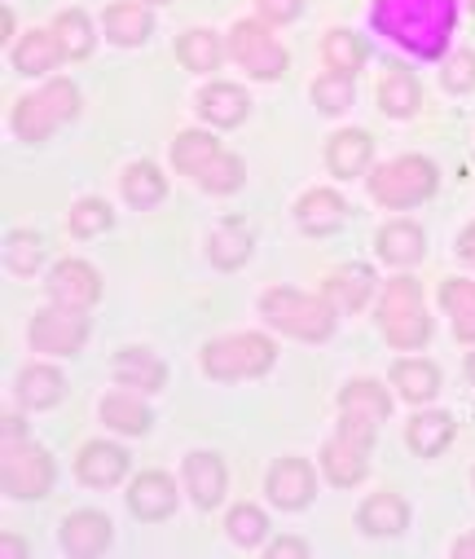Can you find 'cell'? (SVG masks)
Masks as SVG:
<instances>
[{"mask_svg": "<svg viewBox=\"0 0 475 559\" xmlns=\"http://www.w3.org/2000/svg\"><path fill=\"white\" fill-rule=\"evenodd\" d=\"M375 27L401 40L405 49L436 58L453 32V0H379Z\"/></svg>", "mask_w": 475, "mask_h": 559, "instance_id": "obj_1", "label": "cell"}, {"mask_svg": "<svg viewBox=\"0 0 475 559\" xmlns=\"http://www.w3.org/2000/svg\"><path fill=\"white\" fill-rule=\"evenodd\" d=\"M260 309H264V318H269L277 331H286V335H295V340H326V335L335 331V309H331L326 300H312V296L290 292V287L264 292Z\"/></svg>", "mask_w": 475, "mask_h": 559, "instance_id": "obj_2", "label": "cell"}, {"mask_svg": "<svg viewBox=\"0 0 475 559\" xmlns=\"http://www.w3.org/2000/svg\"><path fill=\"white\" fill-rule=\"evenodd\" d=\"M379 326L388 335V344L396 348H418L431 335V322L423 313V292L414 277H392L383 287V305H379Z\"/></svg>", "mask_w": 475, "mask_h": 559, "instance_id": "obj_3", "label": "cell"}, {"mask_svg": "<svg viewBox=\"0 0 475 559\" xmlns=\"http://www.w3.org/2000/svg\"><path fill=\"white\" fill-rule=\"evenodd\" d=\"M277 348L264 335H229L203 348V370L212 379H256L273 366Z\"/></svg>", "mask_w": 475, "mask_h": 559, "instance_id": "obj_4", "label": "cell"}, {"mask_svg": "<svg viewBox=\"0 0 475 559\" xmlns=\"http://www.w3.org/2000/svg\"><path fill=\"white\" fill-rule=\"evenodd\" d=\"M71 115H75V84L54 80L40 93H32L27 102H19L14 128H19V136H27V142H45V136L54 128H62Z\"/></svg>", "mask_w": 475, "mask_h": 559, "instance_id": "obj_5", "label": "cell"}, {"mask_svg": "<svg viewBox=\"0 0 475 559\" xmlns=\"http://www.w3.org/2000/svg\"><path fill=\"white\" fill-rule=\"evenodd\" d=\"M431 190H436V168H431L427 159H418V155L396 159V164H388V168H379V173L370 177V194H375L383 207H414V203H423Z\"/></svg>", "mask_w": 475, "mask_h": 559, "instance_id": "obj_6", "label": "cell"}, {"mask_svg": "<svg viewBox=\"0 0 475 559\" xmlns=\"http://www.w3.org/2000/svg\"><path fill=\"white\" fill-rule=\"evenodd\" d=\"M370 441H375V424H366V418H353L344 414V428L340 437L326 445L322 463H326V476L335 485H357L366 476V454H370Z\"/></svg>", "mask_w": 475, "mask_h": 559, "instance_id": "obj_7", "label": "cell"}, {"mask_svg": "<svg viewBox=\"0 0 475 559\" xmlns=\"http://www.w3.org/2000/svg\"><path fill=\"white\" fill-rule=\"evenodd\" d=\"M229 49L242 62V71H251L256 80H277L286 71V49L269 36L264 23H238L229 36Z\"/></svg>", "mask_w": 475, "mask_h": 559, "instance_id": "obj_8", "label": "cell"}, {"mask_svg": "<svg viewBox=\"0 0 475 559\" xmlns=\"http://www.w3.org/2000/svg\"><path fill=\"white\" fill-rule=\"evenodd\" d=\"M54 485V463L32 441L19 445V437H5V489L14 498H40Z\"/></svg>", "mask_w": 475, "mask_h": 559, "instance_id": "obj_9", "label": "cell"}, {"mask_svg": "<svg viewBox=\"0 0 475 559\" xmlns=\"http://www.w3.org/2000/svg\"><path fill=\"white\" fill-rule=\"evenodd\" d=\"M84 335H88V322L80 318V309H67V305L45 309V313H36V322H32V344H36L40 353L67 357V353H75V348L84 344Z\"/></svg>", "mask_w": 475, "mask_h": 559, "instance_id": "obj_10", "label": "cell"}, {"mask_svg": "<svg viewBox=\"0 0 475 559\" xmlns=\"http://www.w3.org/2000/svg\"><path fill=\"white\" fill-rule=\"evenodd\" d=\"M49 292H54V300L67 305V309H88V305H97V296H102V277H97L84 260H62V264L54 269V277H49Z\"/></svg>", "mask_w": 475, "mask_h": 559, "instance_id": "obj_11", "label": "cell"}, {"mask_svg": "<svg viewBox=\"0 0 475 559\" xmlns=\"http://www.w3.org/2000/svg\"><path fill=\"white\" fill-rule=\"evenodd\" d=\"M269 498L277 507H304L312 498V467L304 459H282L273 472H269Z\"/></svg>", "mask_w": 475, "mask_h": 559, "instance_id": "obj_12", "label": "cell"}, {"mask_svg": "<svg viewBox=\"0 0 475 559\" xmlns=\"http://www.w3.org/2000/svg\"><path fill=\"white\" fill-rule=\"evenodd\" d=\"M128 507H132L141 520H164V515H173V507H177V489H173L168 476L145 472V476H136V485H132V493H128Z\"/></svg>", "mask_w": 475, "mask_h": 559, "instance_id": "obj_13", "label": "cell"}, {"mask_svg": "<svg viewBox=\"0 0 475 559\" xmlns=\"http://www.w3.org/2000/svg\"><path fill=\"white\" fill-rule=\"evenodd\" d=\"M106 542H110V520H106V515L80 511V515H71V520L62 524V546H67V555L88 559V555H97Z\"/></svg>", "mask_w": 475, "mask_h": 559, "instance_id": "obj_14", "label": "cell"}, {"mask_svg": "<svg viewBox=\"0 0 475 559\" xmlns=\"http://www.w3.org/2000/svg\"><path fill=\"white\" fill-rule=\"evenodd\" d=\"M440 305L453 322V335L462 344H475V283H466V277H449V283L440 287Z\"/></svg>", "mask_w": 475, "mask_h": 559, "instance_id": "obj_15", "label": "cell"}, {"mask_svg": "<svg viewBox=\"0 0 475 559\" xmlns=\"http://www.w3.org/2000/svg\"><path fill=\"white\" fill-rule=\"evenodd\" d=\"M344 221H348V203L331 190H312L299 199V225L312 234H335Z\"/></svg>", "mask_w": 475, "mask_h": 559, "instance_id": "obj_16", "label": "cell"}, {"mask_svg": "<svg viewBox=\"0 0 475 559\" xmlns=\"http://www.w3.org/2000/svg\"><path fill=\"white\" fill-rule=\"evenodd\" d=\"M186 485L194 493L199 507H216L225 493V467L216 454H190L186 459Z\"/></svg>", "mask_w": 475, "mask_h": 559, "instance_id": "obj_17", "label": "cell"}, {"mask_svg": "<svg viewBox=\"0 0 475 559\" xmlns=\"http://www.w3.org/2000/svg\"><path fill=\"white\" fill-rule=\"evenodd\" d=\"M123 472H128V454L115 450V445H88L80 454V480L93 485V489H110Z\"/></svg>", "mask_w": 475, "mask_h": 559, "instance_id": "obj_18", "label": "cell"}, {"mask_svg": "<svg viewBox=\"0 0 475 559\" xmlns=\"http://www.w3.org/2000/svg\"><path fill=\"white\" fill-rule=\"evenodd\" d=\"M366 296H370V269H361V264L340 269V273H331V277H326V305H331V309H340V313L361 309V305H366Z\"/></svg>", "mask_w": 475, "mask_h": 559, "instance_id": "obj_19", "label": "cell"}, {"mask_svg": "<svg viewBox=\"0 0 475 559\" xmlns=\"http://www.w3.org/2000/svg\"><path fill=\"white\" fill-rule=\"evenodd\" d=\"M106 36L115 45H141L150 36V14L141 0H119V5L106 10Z\"/></svg>", "mask_w": 475, "mask_h": 559, "instance_id": "obj_20", "label": "cell"}, {"mask_svg": "<svg viewBox=\"0 0 475 559\" xmlns=\"http://www.w3.org/2000/svg\"><path fill=\"white\" fill-rule=\"evenodd\" d=\"M58 58H62L58 32H32V36L14 49V67H19L23 75H45V71L58 67Z\"/></svg>", "mask_w": 475, "mask_h": 559, "instance_id": "obj_21", "label": "cell"}, {"mask_svg": "<svg viewBox=\"0 0 475 559\" xmlns=\"http://www.w3.org/2000/svg\"><path fill=\"white\" fill-rule=\"evenodd\" d=\"M370 155H375V142H370L366 132H340L335 142H331V151H326L335 177H357L370 164Z\"/></svg>", "mask_w": 475, "mask_h": 559, "instance_id": "obj_22", "label": "cell"}, {"mask_svg": "<svg viewBox=\"0 0 475 559\" xmlns=\"http://www.w3.org/2000/svg\"><path fill=\"white\" fill-rule=\"evenodd\" d=\"M340 405H344V414L366 418V424H375V428L388 418V392H383L379 383H370V379L348 383V388H344V396H340Z\"/></svg>", "mask_w": 475, "mask_h": 559, "instance_id": "obj_23", "label": "cell"}, {"mask_svg": "<svg viewBox=\"0 0 475 559\" xmlns=\"http://www.w3.org/2000/svg\"><path fill=\"white\" fill-rule=\"evenodd\" d=\"M199 110H203L212 123L234 128V123H242V115H247V97H242V88H234V84H212V88L199 97Z\"/></svg>", "mask_w": 475, "mask_h": 559, "instance_id": "obj_24", "label": "cell"}, {"mask_svg": "<svg viewBox=\"0 0 475 559\" xmlns=\"http://www.w3.org/2000/svg\"><path fill=\"white\" fill-rule=\"evenodd\" d=\"M379 255L392 260V264H414V260L423 255V234H418V225H409V221L383 225V229H379Z\"/></svg>", "mask_w": 475, "mask_h": 559, "instance_id": "obj_25", "label": "cell"}, {"mask_svg": "<svg viewBox=\"0 0 475 559\" xmlns=\"http://www.w3.org/2000/svg\"><path fill=\"white\" fill-rule=\"evenodd\" d=\"M216 155H221V146H216V136H207V132H181L177 146H173V164L181 173H190V177H199Z\"/></svg>", "mask_w": 475, "mask_h": 559, "instance_id": "obj_26", "label": "cell"}, {"mask_svg": "<svg viewBox=\"0 0 475 559\" xmlns=\"http://www.w3.org/2000/svg\"><path fill=\"white\" fill-rule=\"evenodd\" d=\"M115 374H119V383L164 388V366H158V357H150L145 348H123V353L115 357Z\"/></svg>", "mask_w": 475, "mask_h": 559, "instance_id": "obj_27", "label": "cell"}, {"mask_svg": "<svg viewBox=\"0 0 475 559\" xmlns=\"http://www.w3.org/2000/svg\"><path fill=\"white\" fill-rule=\"evenodd\" d=\"M379 102L388 115H414L418 110V80L401 67H392L383 80H379Z\"/></svg>", "mask_w": 475, "mask_h": 559, "instance_id": "obj_28", "label": "cell"}, {"mask_svg": "<svg viewBox=\"0 0 475 559\" xmlns=\"http://www.w3.org/2000/svg\"><path fill=\"white\" fill-rule=\"evenodd\" d=\"M102 418L110 428H119V432H145L150 428V409L132 392H110L102 401Z\"/></svg>", "mask_w": 475, "mask_h": 559, "instance_id": "obj_29", "label": "cell"}, {"mask_svg": "<svg viewBox=\"0 0 475 559\" xmlns=\"http://www.w3.org/2000/svg\"><path fill=\"white\" fill-rule=\"evenodd\" d=\"M449 441H453V418L449 414H418L409 424V445L418 454H427V459L440 454Z\"/></svg>", "mask_w": 475, "mask_h": 559, "instance_id": "obj_30", "label": "cell"}, {"mask_svg": "<svg viewBox=\"0 0 475 559\" xmlns=\"http://www.w3.org/2000/svg\"><path fill=\"white\" fill-rule=\"evenodd\" d=\"M392 383L401 388V396H405V401H427V396H436L440 374H436V366H431V361H396Z\"/></svg>", "mask_w": 475, "mask_h": 559, "instance_id": "obj_31", "label": "cell"}, {"mask_svg": "<svg viewBox=\"0 0 475 559\" xmlns=\"http://www.w3.org/2000/svg\"><path fill=\"white\" fill-rule=\"evenodd\" d=\"M405 520H409V511H405V502L396 493H375L361 507V524L370 533H396V528H405Z\"/></svg>", "mask_w": 475, "mask_h": 559, "instance_id": "obj_32", "label": "cell"}, {"mask_svg": "<svg viewBox=\"0 0 475 559\" xmlns=\"http://www.w3.org/2000/svg\"><path fill=\"white\" fill-rule=\"evenodd\" d=\"M247 247H251V238H247V229H242L238 221H225V225L212 234V242H207V251H212V260H216L221 269H238V264L247 260Z\"/></svg>", "mask_w": 475, "mask_h": 559, "instance_id": "obj_33", "label": "cell"}, {"mask_svg": "<svg viewBox=\"0 0 475 559\" xmlns=\"http://www.w3.org/2000/svg\"><path fill=\"white\" fill-rule=\"evenodd\" d=\"M19 392H23L27 405H58L62 392H67V383H62L58 370H49V366H32V370L23 374V383H19Z\"/></svg>", "mask_w": 475, "mask_h": 559, "instance_id": "obj_34", "label": "cell"}, {"mask_svg": "<svg viewBox=\"0 0 475 559\" xmlns=\"http://www.w3.org/2000/svg\"><path fill=\"white\" fill-rule=\"evenodd\" d=\"M177 53H181V62L190 71H216L221 67V40L212 32H186Z\"/></svg>", "mask_w": 475, "mask_h": 559, "instance_id": "obj_35", "label": "cell"}, {"mask_svg": "<svg viewBox=\"0 0 475 559\" xmlns=\"http://www.w3.org/2000/svg\"><path fill=\"white\" fill-rule=\"evenodd\" d=\"M164 177H158V168L154 164H136V168H128V177H123V194L136 203V207H150V203H158L164 199Z\"/></svg>", "mask_w": 475, "mask_h": 559, "instance_id": "obj_36", "label": "cell"}, {"mask_svg": "<svg viewBox=\"0 0 475 559\" xmlns=\"http://www.w3.org/2000/svg\"><path fill=\"white\" fill-rule=\"evenodd\" d=\"M54 32H58L67 58H88V49H93V32H88V19H84L80 10L58 14V27H54Z\"/></svg>", "mask_w": 475, "mask_h": 559, "instance_id": "obj_37", "label": "cell"}, {"mask_svg": "<svg viewBox=\"0 0 475 559\" xmlns=\"http://www.w3.org/2000/svg\"><path fill=\"white\" fill-rule=\"evenodd\" d=\"M322 53H326V67H331V71H340V75H353V71L366 62L361 40H357V36H348V32H331Z\"/></svg>", "mask_w": 475, "mask_h": 559, "instance_id": "obj_38", "label": "cell"}, {"mask_svg": "<svg viewBox=\"0 0 475 559\" xmlns=\"http://www.w3.org/2000/svg\"><path fill=\"white\" fill-rule=\"evenodd\" d=\"M199 181L212 190V194H229V190H238L242 186V159H234V155H216L203 173H199Z\"/></svg>", "mask_w": 475, "mask_h": 559, "instance_id": "obj_39", "label": "cell"}, {"mask_svg": "<svg viewBox=\"0 0 475 559\" xmlns=\"http://www.w3.org/2000/svg\"><path fill=\"white\" fill-rule=\"evenodd\" d=\"M312 102L322 106V110H344V106H353V75H340V71H331V75H322L312 84Z\"/></svg>", "mask_w": 475, "mask_h": 559, "instance_id": "obj_40", "label": "cell"}, {"mask_svg": "<svg viewBox=\"0 0 475 559\" xmlns=\"http://www.w3.org/2000/svg\"><path fill=\"white\" fill-rule=\"evenodd\" d=\"M71 229H75L80 238H93V234L110 229V207H106L102 199H84V203H75V212H71Z\"/></svg>", "mask_w": 475, "mask_h": 559, "instance_id": "obj_41", "label": "cell"}, {"mask_svg": "<svg viewBox=\"0 0 475 559\" xmlns=\"http://www.w3.org/2000/svg\"><path fill=\"white\" fill-rule=\"evenodd\" d=\"M40 255H45V247H40V238H36V234H10L5 264H10L14 273H32V269L40 264Z\"/></svg>", "mask_w": 475, "mask_h": 559, "instance_id": "obj_42", "label": "cell"}, {"mask_svg": "<svg viewBox=\"0 0 475 559\" xmlns=\"http://www.w3.org/2000/svg\"><path fill=\"white\" fill-rule=\"evenodd\" d=\"M229 533H234L242 546H256V542L264 537V515H260L256 507H234V515H229Z\"/></svg>", "mask_w": 475, "mask_h": 559, "instance_id": "obj_43", "label": "cell"}, {"mask_svg": "<svg viewBox=\"0 0 475 559\" xmlns=\"http://www.w3.org/2000/svg\"><path fill=\"white\" fill-rule=\"evenodd\" d=\"M444 84H449L453 93L471 88V84H475V53H453V62H449V71H444Z\"/></svg>", "mask_w": 475, "mask_h": 559, "instance_id": "obj_44", "label": "cell"}, {"mask_svg": "<svg viewBox=\"0 0 475 559\" xmlns=\"http://www.w3.org/2000/svg\"><path fill=\"white\" fill-rule=\"evenodd\" d=\"M299 10H304V0H260V14L273 23H290Z\"/></svg>", "mask_w": 475, "mask_h": 559, "instance_id": "obj_45", "label": "cell"}, {"mask_svg": "<svg viewBox=\"0 0 475 559\" xmlns=\"http://www.w3.org/2000/svg\"><path fill=\"white\" fill-rule=\"evenodd\" d=\"M269 555H273V559H277V555H308V546L295 542V537H277V542L269 546Z\"/></svg>", "mask_w": 475, "mask_h": 559, "instance_id": "obj_46", "label": "cell"}, {"mask_svg": "<svg viewBox=\"0 0 475 559\" xmlns=\"http://www.w3.org/2000/svg\"><path fill=\"white\" fill-rule=\"evenodd\" d=\"M23 555H27V546L19 537H0V559H23Z\"/></svg>", "mask_w": 475, "mask_h": 559, "instance_id": "obj_47", "label": "cell"}, {"mask_svg": "<svg viewBox=\"0 0 475 559\" xmlns=\"http://www.w3.org/2000/svg\"><path fill=\"white\" fill-rule=\"evenodd\" d=\"M462 255H466V260L475 264V225H471V229L462 234Z\"/></svg>", "mask_w": 475, "mask_h": 559, "instance_id": "obj_48", "label": "cell"}, {"mask_svg": "<svg viewBox=\"0 0 475 559\" xmlns=\"http://www.w3.org/2000/svg\"><path fill=\"white\" fill-rule=\"evenodd\" d=\"M458 555H475V533H466V537L458 542Z\"/></svg>", "mask_w": 475, "mask_h": 559, "instance_id": "obj_49", "label": "cell"}, {"mask_svg": "<svg viewBox=\"0 0 475 559\" xmlns=\"http://www.w3.org/2000/svg\"><path fill=\"white\" fill-rule=\"evenodd\" d=\"M466 374H471V379H475V353H471V361H466Z\"/></svg>", "mask_w": 475, "mask_h": 559, "instance_id": "obj_50", "label": "cell"}, {"mask_svg": "<svg viewBox=\"0 0 475 559\" xmlns=\"http://www.w3.org/2000/svg\"><path fill=\"white\" fill-rule=\"evenodd\" d=\"M471 10H475V0H471Z\"/></svg>", "mask_w": 475, "mask_h": 559, "instance_id": "obj_51", "label": "cell"}]
</instances>
